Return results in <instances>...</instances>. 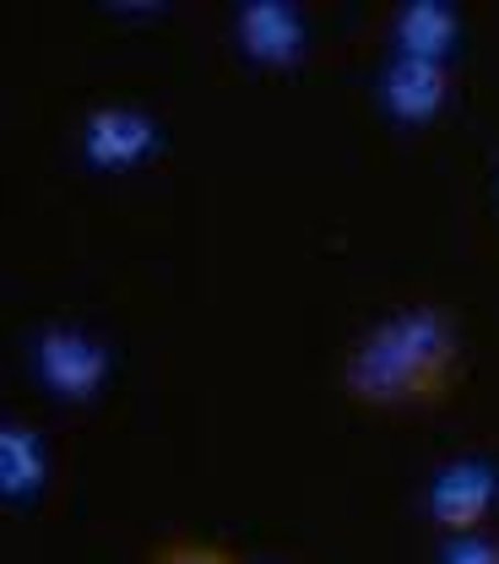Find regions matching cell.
<instances>
[{
    "label": "cell",
    "mask_w": 499,
    "mask_h": 564,
    "mask_svg": "<svg viewBox=\"0 0 499 564\" xmlns=\"http://www.w3.org/2000/svg\"><path fill=\"white\" fill-rule=\"evenodd\" d=\"M147 564H239L228 549H217V543H169V549H158Z\"/></svg>",
    "instance_id": "3"
},
{
    "label": "cell",
    "mask_w": 499,
    "mask_h": 564,
    "mask_svg": "<svg viewBox=\"0 0 499 564\" xmlns=\"http://www.w3.org/2000/svg\"><path fill=\"white\" fill-rule=\"evenodd\" d=\"M434 505H440V521L445 527H473L478 516H484V505H489V478L484 473H451L440 494H434Z\"/></svg>",
    "instance_id": "2"
},
{
    "label": "cell",
    "mask_w": 499,
    "mask_h": 564,
    "mask_svg": "<svg viewBox=\"0 0 499 564\" xmlns=\"http://www.w3.org/2000/svg\"><path fill=\"white\" fill-rule=\"evenodd\" d=\"M489 564H499V554H495V560H489Z\"/></svg>",
    "instance_id": "4"
},
{
    "label": "cell",
    "mask_w": 499,
    "mask_h": 564,
    "mask_svg": "<svg viewBox=\"0 0 499 564\" xmlns=\"http://www.w3.org/2000/svg\"><path fill=\"white\" fill-rule=\"evenodd\" d=\"M451 380H456V332L434 310L391 315L348 358V391L375 408L440 402Z\"/></svg>",
    "instance_id": "1"
}]
</instances>
